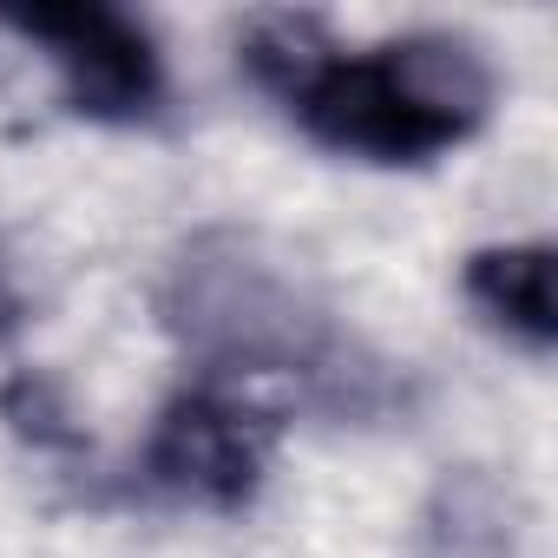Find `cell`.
Here are the masks:
<instances>
[{
	"mask_svg": "<svg viewBox=\"0 0 558 558\" xmlns=\"http://www.w3.org/2000/svg\"><path fill=\"white\" fill-rule=\"evenodd\" d=\"M21 40H34L73 112L86 119H112V125H132V119H151L158 99H165V60L151 47V34L119 14V8H8L0 14Z\"/></svg>",
	"mask_w": 558,
	"mask_h": 558,
	"instance_id": "cell-2",
	"label": "cell"
},
{
	"mask_svg": "<svg viewBox=\"0 0 558 558\" xmlns=\"http://www.w3.org/2000/svg\"><path fill=\"white\" fill-rule=\"evenodd\" d=\"M14 323V296H8V283H0V329Z\"/></svg>",
	"mask_w": 558,
	"mask_h": 558,
	"instance_id": "cell-5",
	"label": "cell"
},
{
	"mask_svg": "<svg viewBox=\"0 0 558 558\" xmlns=\"http://www.w3.org/2000/svg\"><path fill=\"white\" fill-rule=\"evenodd\" d=\"M263 460H269V421L223 388H184L145 440V480L165 499L210 512L243 506L263 480Z\"/></svg>",
	"mask_w": 558,
	"mask_h": 558,
	"instance_id": "cell-3",
	"label": "cell"
},
{
	"mask_svg": "<svg viewBox=\"0 0 558 558\" xmlns=\"http://www.w3.org/2000/svg\"><path fill=\"white\" fill-rule=\"evenodd\" d=\"M466 296L512 342L551 349L558 316H551V250L545 243H499V250L466 256Z\"/></svg>",
	"mask_w": 558,
	"mask_h": 558,
	"instance_id": "cell-4",
	"label": "cell"
},
{
	"mask_svg": "<svg viewBox=\"0 0 558 558\" xmlns=\"http://www.w3.org/2000/svg\"><path fill=\"white\" fill-rule=\"evenodd\" d=\"M243 66L316 145L368 165H427L453 151L493 99L480 53L440 34L349 53L316 21H256L243 34Z\"/></svg>",
	"mask_w": 558,
	"mask_h": 558,
	"instance_id": "cell-1",
	"label": "cell"
}]
</instances>
